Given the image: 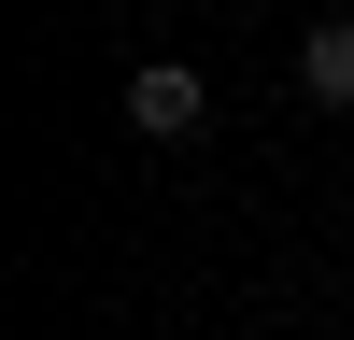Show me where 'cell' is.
I'll return each mask as SVG.
<instances>
[{
	"instance_id": "2",
	"label": "cell",
	"mask_w": 354,
	"mask_h": 340,
	"mask_svg": "<svg viewBox=\"0 0 354 340\" xmlns=\"http://www.w3.org/2000/svg\"><path fill=\"white\" fill-rule=\"evenodd\" d=\"M298 100H312V113H354V15H326V28L298 43Z\"/></svg>"
},
{
	"instance_id": "1",
	"label": "cell",
	"mask_w": 354,
	"mask_h": 340,
	"mask_svg": "<svg viewBox=\"0 0 354 340\" xmlns=\"http://www.w3.org/2000/svg\"><path fill=\"white\" fill-rule=\"evenodd\" d=\"M128 128L142 142H198L213 128V71H198V57H142L128 71Z\"/></svg>"
}]
</instances>
